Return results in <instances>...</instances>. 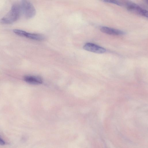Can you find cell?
<instances>
[{"label":"cell","mask_w":148,"mask_h":148,"mask_svg":"<svg viewBox=\"0 0 148 148\" xmlns=\"http://www.w3.org/2000/svg\"><path fill=\"white\" fill-rule=\"evenodd\" d=\"M21 12L20 5L17 3L13 5L8 13L0 19V23L5 24L14 23L19 18Z\"/></svg>","instance_id":"1"},{"label":"cell","mask_w":148,"mask_h":148,"mask_svg":"<svg viewBox=\"0 0 148 148\" xmlns=\"http://www.w3.org/2000/svg\"><path fill=\"white\" fill-rule=\"evenodd\" d=\"M22 12L26 18H31L33 17L36 14V9L29 1L27 0H22L20 4Z\"/></svg>","instance_id":"2"},{"label":"cell","mask_w":148,"mask_h":148,"mask_svg":"<svg viewBox=\"0 0 148 148\" xmlns=\"http://www.w3.org/2000/svg\"><path fill=\"white\" fill-rule=\"evenodd\" d=\"M13 32L17 35L34 40L41 41L45 38L44 36L41 34L30 33L19 29H14Z\"/></svg>","instance_id":"3"},{"label":"cell","mask_w":148,"mask_h":148,"mask_svg":"<svg viewBox=\"0 0 148 148\" xmlns=\"http://www.w3.org/2000/svg\"><path fill=\"white\" fill-rule=\"evenodd\" d=\"M127 9L129 11L138 15L147 17L148 12L138 5L131 2H127L125 5Z\"/></svg>","instance_id":"4"},{"label":"cell","mask_w":148,"mask_h":148,"mask_svg":"<svg viewBox=\"0 0 148 148\" xmlns=\"http://www.w3.org/2000/svg\"><path fill=\"white\" fill-rule=\"evenodd\" d=\"M83 48L88 51L97 53H105L106 49L104 48L91 43H87L83 46Z\"/></svg>","instance_id":"5"},{"label":"cell","mask_w":148,"mask_h":148,"mask_svg":"<svg viewBox=\"0 0 148 148\" xmlns=\"http://www.w3.org/2000/svg\"><path fill=\"white\" fill-rule=\"evenodd\" d=\"M100 30L103 33L110 35H120L124 34L121 30L105 26L101 27Z\"/></svg>","instance_id":"6"},{"label":"cell","mask_w":148,"mask_h":148,"mask_svg":"<svg viewBox=\"0 0 148 148\" xmlns=\"http://www.w3.org/2000/svg\"><path fill=\"white\" fill-rule=\"evenodd\" d=\"M24 79L26 82L32 84H39L42 82L41 79L39 77L30 75L25 76Z\"/></svg>","instance_id":"7"},{"label":"cell","mask_w":148,"mask_h":148,"mask_svg":"<svg viewBox=\"0 0 148 148\" xmlns=\"http://www.w3.org/2000/svg\"><path fill=\"white\" fill-rule=\"evenodd\" d=\"M102 1L108 3H112L117 5H118L121 6L122 5V3L117 1L114 0H103Z\"/></svg>","instance_id":"8"},{"label":"cell","mask_w":148,"mask_h":148,"mask_svg":"<svg viewBox=\"0 0 148 148\" xmlns=\"http://www.w3.org/2000/svg\"><path fill=\"white\" fill-rule=\"evenodd\" d=\"M5 141L0 137V145H3L5 144Z\"/></svg>","instance_id":"9"}]
</instances>
